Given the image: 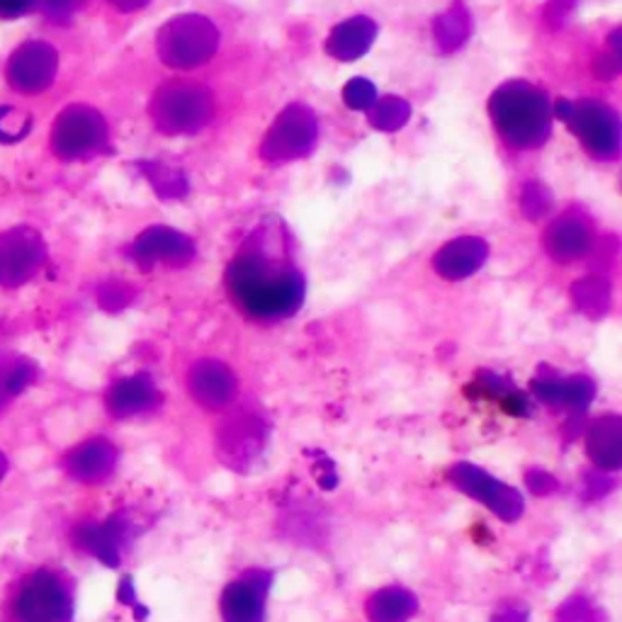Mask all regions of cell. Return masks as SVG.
<instances>
[{
  "label": "cell",
  "mask_w": 622,
  "mask_h": 622,
  "mask_svg": "<svg viewBox=\"0 0 622 622\" xmlns=\"http://www.w3.org/2000/svg\"><path fill=\"white\" fill-rule=\"evenodd\" d=\"M229 288L251 316L278 319L302 304L304 282L288 263L270 258L268 231L251 239V248L241 251L229 266Z\"/></svg>",
  "instance_id": "6da1fadb"
},
{
  "label": "cell",
  "mask_w": 622,
  "mask_h": 622,
  "mask_svg": "<svg viewBox=\"0 0 622 622\" xmlns=\"http://www.w3.org/2000/svg\"><path fill=\"white\" fill-rule=\"evenodd\" d=\"M489 110L503 139L519 149H535L550 134V102L530 83H505L493 93Z\"/></svg>",
  "instance_id": "7a4b0ae2"
},
{
  "label": "cell",
  "mask_w": 622,
  "mask_h": 622,
  "mask_svg": "<svg viewBox=\"0 0 622 622\" xmlns=\"http://www.w3.org/2000/svg\"><path fill=\"white\" fill-rule=\"evenodd\" d=\"M215 112L212 95L193 81H171L156 90L151 118L166 134H193L209 122Z\"/></svg>",
  "instance_id": "3957f363"
},
{
  "label": "cell",
  "mask_w": 622,
  "mask_h": 622,
  "mask_svg": "<svg viewBox=\"0 0 622 622\" xmlns=\"http://www.w3.org/2000/svg\"><path fill=\"white\" fill-rule=\"evenodd\" d=\"M219 32L203 15H181L168 20L156 37V51L173 69H195L215 54Z\"/></svg>",
  "instance_id": "277c9868"
},
{
  "label": "cell",
  "mask_w": 622,
  "mask_h": 622,
  "mask_svg": "<svg viewBox=\"0 0 622 622\" xmlns=\"http://www.w3.org/2000/svg\"><path fill=\"white\" fill-rule=\"evenodd\" d=\"M105 144H108V124L88 105H71L63 110L51 132V149L66 161L98 154Z\"/></svg>",
  "instance_id": "5b68a950"
},
{
  "label": "cell",
  "mask_w": 622,
  "mask_h": 622,
  "mask_svg": "<svg viewBox=\"0 0 622 622\" xmlns=\"http://www.w3.org/2000/svg\"><path fill=\"white\" fill-rule=\"evenodd\" d=\"M560 114L572 126L588 151L598 158H613L620 149L618 114L596 100L560 102Z\"/></svg>",
  "instance_id": "8992f818"
},
{
  "label": "cell",
  "mask_w": 622,
  "mask_h": 622,
  "mask_svg": "<svg viewBox=\"0 0 622 622\" xmlns=\"http://www.w3.org/2000/svg\"><path fill=\"white\" fill-rule=\"evenodd\" d=\"M316 144V118L307 105H290L270 126L260 146L266 161L282 163L307 156Z\"/></svg>",
  "instance_id": "52a82bcc"
},
{
  "label": "cell",
  "mask_w": 622,
  "mask_h": 622,
  "mask_svg": "<svg viewBox=\"0 0 622 622\" xmlns=\"http://www.w3.org/2000/svg\"><path fill=\"white\" fill-rule=\"evenodd\" d=\"M45 263V244L35 229L17 227L0 234V284H23Z\"/></svg>",
  "instance_id": "ba28073f"
},
{
  "label": "cell",
  "mask_w": 622,
  "mask_h": 622,
  "mask_svg": "<svg viewBox=\"0 0 622 622\" xmlns=\"http://www.w3.org/2000/svg\"><path fill=\"white\" fill-rule=\"evenodd\" d=\"M59 54L47 41H25L8 61V81L20 93H41L57 78Z\"/></svg>",
  "instance_id": "9c48e42d"
},
{
  "label": "cell",
  "mask_w": 622,
  "mask_h": 622,
  "mask_svg": "<svg viewBox=\"0 0 622 622\" xmlns=\"http://www.w3.org/2000/svg\"><path fill=\"white\" fill-rule=\"evenodd\" d=\"M15 615L23 622H66L71 606L57 578L39 572L17 594Z\"/></svg>",
  "instance_id": "30bf717a"
},
{
  "label": "cell",
  "mask_w": 622,
  "mask_h": 622,
  "mask_svg": "<svg viewBox=\"0 0 622 622\" xmlns=\"http://www.w3.org/2000/svg\"><path fill=\"white\" fill-rule=\"evenodd\" d=\"M193 253L195 251L187 236L166 227H154L149 231H144L134 244V256L142 263H158V260L185 263L193 258Z\"/></svg>",
  "instance_id": "8fae6325"
},
{
  "label": "cell",
  "mask_w": 622,
  "mask_h": 622,
  "mask_svg": "<svg viewBox=\"0 0 622 622\" xmlns=\"http://www.w3.org/2000/svg\"><path fill=\"white\" fill-rule=\"evenodd\" d=\"M591 224L584 217L566 215L554 221L545 234V246L560 260H574L591 246Z\"/></svg>",
  "instance_id": "7c38bea8"
},
{
  "label": "cell",
  "mask_w": 622,
  "mask_h": 622,
  "mask_svg": "<svg viewBox=\"0 0 622 622\" xmlns=\"http://www.w3.org/2000/svg\"><path fill=\"white\" fill-rule=\"evenodd\" d=\"M375 35L377 27L373 20L357 15L345 20V23H341L339 27H333L326 51L339 61H355L373 47Z\"/></svg>",
  "instance_id": "4fadbf2b"
},
{
  "label": "cell",
  "mask_w": 622,
  "mask_h": 622,
  "mask_svg": "<svg viewBox=\"0 0 622 622\" xmlns=\"http://www.w3.org/2000/svg\"><path fill=\"white\" fill-rule=\"evenodd\" d=\"M487 244L477 236H465V239H455L452 244H448L436 256V268L440 276L446 278H467L477 270L484 258H487Z\"/></svg>",
  "instance_id": "5bb4252c"
},
{
  "label": "cell",
  "mask_w": 622,
  "mask_h": 622,
  "mask_svg": "<svg viewBox=\"0 0 622 622\" xmlns=\"http://www.w3.org/2000/svg\"><path fill=\"white\" fill-rule=\"evenodd\" d=\"M436 41L442 51H455L465 45L469 37V13L467 8L460 3H452L446 13L436 20Z\"/></svg>",
  "instance_id": "9a60e30c"
},
{
  "label": "cell",
  "mask_w": 622,
  "mask_h": 622,
  "mask_svg": "<svg viewBox=\"0 0 622 622\" xmlns=\"http://www.w3.org/2000/svg\"><path fill=\"white\" fill-rule=\"evenodd\" d=\"M408 102L397 98V95H389V98L377 100L370 108V124L382 132H397L408 122Z\"/></svg>",
  "instance_id": "2e32d148"
},
{
  "label": "cell",
  "mask_w": 622,
  "mask_h": 622,
  "mask_svg": "<svg viewBox=\"0 0 622 622\" xmlns=\"http://www.w3.org/2000/svg\"><path fill=\"white\" fill-rule=\"evenodd\" d=\"M142 171L156 187V193H161V197H183L187 193V183H185L183 173L175 171V168L171 166L142 163Z\"/></svg>",
  "instance_id": "e0dca14e"
},
{
  "label": "cell",
  "mask_w": 622,
  "mask_h": 622,
  "mask_svg": "<svg viewBox=\"0 0 622 622\" xmlns=\"http://www.w3.org/2000/svg\"><path fill=\"white\" fill-rule=\"evenodd\" d=\"M29 130H32V114L20 112L17 108H8V105L0 108V142L10 144L25 139Z\"/></svg>",
  "instance_id": "ac0fdd59"
},
{
  "label": "cell",
  "mask_w": 622,
  "mask_h": 622,
  "mask_svg": "<svg viewBox=\"0 0 622 622\" xmlns=\"http://www.w3.org/2000/svg\"><path fill=\"white\" fill-rule=\"evenodd\" d=\"M343 100L353 110H370L377 102V90L367 78H353L343 88Z\"/></svg>",
  "instance_id": "d6986e66"
},
{
  "label": "cell",
  "mask_w": 622,
  "mask_h": 622,
  "mask_svg": "<svg viewBox=\"0 0 622 622\" xmlns=\"http://www.w3.org/2000/svg\"><path fill=\"white\" fill-rule=\"evenodd\" d=\"M523 209L528 217H540L550 209V195L540 183H530L523 190Z\"/></svg>",
  "instance_id": "ffe728a7"
},
{
  "label": "cell",
  "mask_w": 622,
  "mask_h": 622,
  "mask_svg": "<svg viewBox=\"0 0 622 622\" xmlns=\"http://www.w3.org/2000/svg\"><path fill=\"white\" fill-rule=\"evenodd\" d=\"M45 15L54 20H66L73 15V10L81 5V0H37Z\"/></svg>",
  "instance_id": "44dd1931"
},
{
  "label": "cell",
  "mask_w": 622,
  "mask_h": 622,
  "mask_svg": "<svg viewBox=\"0 0 622 622\" xmlns=\"http://www.w3.org/2000/svg\"><path fill=\"white\" fill-rule=\"evenodd\" d=\"M35 5V0H0V17H20Z\"/></svg>",
  "instance_id": "7402d4cb"
},
{
  "label": "cell",
  "mask_w": 622,
  "mask_h": 622,
  "mask_svg": "<svg viewBox=\"0 0 622 622\" xmlns=\"http://www.w3.org/2000/svg\"><path fill=\"white\" fill-rule=\"evenodd\" d=\"M146 3H149V0H110V5L122 10V13H132V10H139Z\"/></svg>",
  "instance_id": "603a6c76"
},
{
  "label": "cell",
  "mask_w": 622,
  "mask_h": 622,
  "mask_svg": "<svg viewBox=\"0 0 622 622\" xmlns=\"http://www.w3.org/2000/svg\"><path fill=\"white\" fill-rule=\"evenodd\" d=\"M3 472H5V460L0 455V477H3Z\"/></svg>",
  "instance_id": "cb8c5ba5"
}]
</instances>
